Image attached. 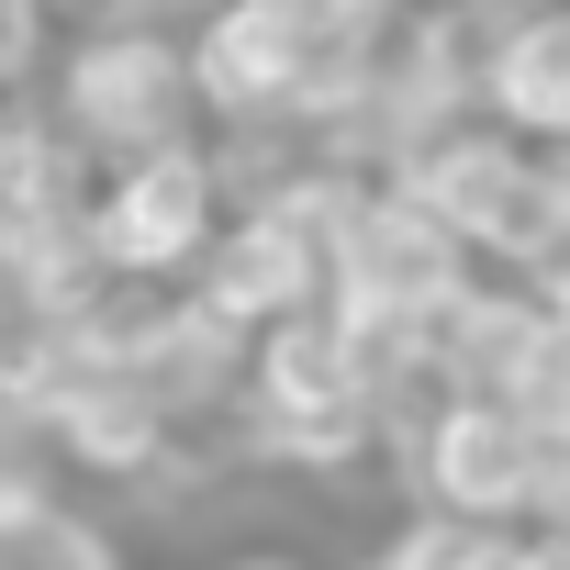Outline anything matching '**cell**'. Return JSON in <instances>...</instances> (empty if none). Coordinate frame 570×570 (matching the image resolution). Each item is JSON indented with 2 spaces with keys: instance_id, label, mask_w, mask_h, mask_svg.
I'll return each instance as SVG.
<instances>
[{
  "instance_id": "obj_9",
  "label": "cell",
  "mask_w": 570,
  "mask_h": 570,
  "mask_svg": "<svg viewBox=\"0 0 570 570\" xmlns=\"http://www.w3.org/2000/svg\"><path fill=\"white\" fill-rule=\"evenodd\" d=\"M525 303H537V325H548V336L570 347V235H559V257H548V268L525 279Z\"/></svg>"
},
{
  "instance_id": "obj_7",
  "label": "cell",
  "mask_w": 570,
  "mask_h": 570,
  "mask_svg": "<svg viewBox=\"0 0 570 570\" xmlns=\"http://www.w3.org/2000/svg\"><path fill=\"white\" fill-rule=\"evenodd\" d=\"M0 570H124V537L46 481L23 514H0Z\"/></svg>"
},
{
  "instance_id": "obj_8",
  "label": "cell",
  "mask_w": 570,
  "mask_h": 570,
  "mask_svg": "<svg viewBox=\"0 0 570 570\" xmlns=\"http://www.w3.org/2000/svg\"><path fill=\"white\" fill-rule=\"evenodd\" d=\"M414 570H570V525H414Z\"/></svg>"
},
{
  "instance_id": "obj_1",
  "label": "cell",
  "mask_w": 570,
  "mask_h": 570,
  "mask_svg": "<svg viewBox=\"0 0 570 570\" xmlns=\"http://www.w3.org/2000/svg\"><path fill=\"white\" fill-rule=\"evenodd\" d=\"M35 124L79 168L213 135L202 124V90H190L179 12H79V23H57L46 35V68H35Z\"/></svg>"
},
{
  "instance_id": "obj_6",
  "label": "cell",
  "mask_w": 570,
  "mask_h": 570,
  "mask_svg": "<svg viewBox=\"0 0 570 570\" xmlns=\"http://www.w3.org/2000/svg\"><path fill=\"white\" fill-rule=\"evenodd\" d=\"M459 101L525 146H570V0H481Z\"/></svg>"
},
{
  "instance_id": "obj_10",
  "label": "cell",
  "mask_w": 570,
  "mask_h": 570,
  "mask_svg": "<svg viewBox=\"0 0 570 570\" xmlns=\"http://www.w3.org/2000/svg\"><path fill=\"white\" fill-rule=\"evenodd\" d=\"M213 570H325L314 548H292V537H257V548H224Z\"/></svg>"
},
{
  "instance_id": "obj_5",
  "label": "cell",
  "mask_w": 570,
  "mask_h": 570,
  "mask_svg": "<svg viewBox=\"0 0 570 570\" xmlns=\"http://www.w3.org/2000/svg\"><path fill=\"white\" fill-rule=\"evenodd\" d=\"M470 279L481 268L459 257V235L392 168H358L336 190V213H325V314L336 325H358L381 347H414V336H436L470 303Z\"/></svg>"
},
{
  "instance_id": "obj_4",
  "label": "cell",
  "mask_w": 570,
  "mask_h": 570,
  "mask_svg": "<svg viewBox=\"0 0 570 570\" xmlns=\"http://www.w3.org/2000/svg\"><path fill=\"white\" fill-rule=\"evenodd\" d=\"M392 179H403V190L459 235V257H470L481 279H537V268L559 257V235H570L559 179H548V146H525V135L481 124L470 101H459V112H436V124L392 157Z\"/></svg>"
},
{
  "instance_id": "obj_2",
  "label": "cell",
  "mask_w": 570,
  "mask_h": 570,
  "mask_svg": "<svg viewBox=\"0 0 570 570\" xmlns=\"http://www.w3.org/2000/svg\"><path fill=\"white\" fill-rule=\"evenodd\" d=\"M224 213H235V157L213 135L79 168V190H68L79 292H190L213 235H224Z\"/></svg>"
},
{
  "instance_id": "obj_11",
  "label": "cell",
  "mask_w": 570,
  "mask_h": 570,
  "mask_svg": "<svg viewBox=\"0 0 570 570\" xmlns=\"http://www.w3.org/2000/svg\"><path fill=\"white\" fill-rule=\"evenodd\" d=\"M548 179H559V213H570V146H548Z\"/></svg>"
},
{
  "instance_id": "obj_3",
  "label": "cell",
  "mask_w": 570,
  "mask_h": 570,
  "mask_svg": "<svg viewBox=\"0 0 570 570\" xmlns=\"http://www.w3.org/2000/svg\"><path fill=\"white\" fill-rule=\"evenodd\" d=\"M392 459H403L414 525H548L570 503V448L525 403L470 392V381L414 392L392 425Z\"/></svg>"
}]
</instances>
